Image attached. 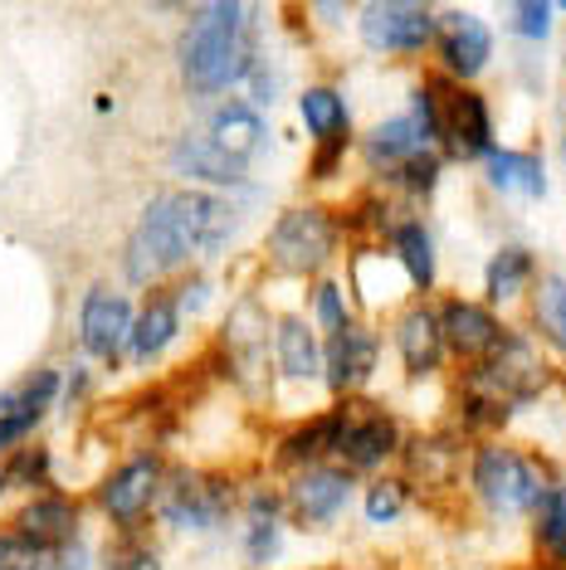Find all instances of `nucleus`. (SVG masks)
<instances>
[{"mask_svg": "<svg viewBox=\"0 0 566 570\" xmlns=\"http://www.w3.org/2000/svg\"><path fill=\"white\" fill-rule=\"evenodd\" d=\"M176 63H182V83L196 98L225 94L230 83H240L254 69L244 0H205L176 45Z\"/></svg>", "mask_w": 566, "mask_h": 570, "instance_id": "obj_1", "label": "nucleus"}, {"mask_svg": "<svg viewBox=\"0 0 566 570\" xmlns=\"http://www.w3.org/2000/svg\"><path fill=\"white\" fill-rule=\"evenodd\" d=\"M196 258L191 249V235L182 225V210H176V190H157L147 205H142L133 235H127V249H123V274L127 283L137 288H157L172 274Z\"/></svg>", "mask_w": 566, "mask_h": 570, "instance_id": "obj_2", "label": "nucleus"}, {"mask_svg": "<svg viewBox=\"0 0 566 570\" xmlns=\"http://www.w3.org/2000/svg\"><path fill=\"white\" fill-rule=\"evenodd\" d=\"M424 137H440L449 147V157H488L494 147V118L488 102L469 88H445V83H424L416 88V112H410Z\"/></svg>", "mask_w": 566, "mask_h": 570, "instance_id": "obj_3", "label": "nucleus"}, {"mask_svg": "<svg viewBox=\"0 0 566 570\" xmlns=\"http://www.w3.org/2000/svg\"><path fill=\"white\" fill-rule=\"evenodd\" d=\"M166 527L176 531H215L225 527V517L235 512V488L221 473H201V469H176L162 478L157 508Z\"/></svg>", "mask_w": 566, "mask_h": 570, "instance_id": "obj_4", "label": "nucleus"}, {"mask_svg": "<svg viewBox=\"0 0 566 570\" xmlns=\"http://www.w3.org/2000/svg\"><path fill=\"white\" fill-rule=\"evenodd\" d=\"M338 254V219L323 205H293L269 229V264L279 274H318Z\"/></svg>", "mask_w": 566, "mask_h": 570, "instance_id": "obj_5", "label": "nucleus"}, {"mask_svg": "<svg viewBox=\"0 0 566 570\" xmlns=\"http://www.w3.org/2000/svg\"><path fill=\"white\" fill-rule=\"evenodd\" d=\"M162 478H166L162 453H133V459H123L118 469L103 473V483L94 488V502H98V512L108 517V527H118L123 537H133L142 527V517L157 508Z\"/></svg>", "mask_w": 566, "mask_h": 570, "instance_id": "obj_6", "label": "nucleus"}, {"mask_svg": "<svg viewBox=\"0 0 566 570\" xmlns=\"http://www.w3.org/2000/svg\"><path fill=\"white\" fill-rule=\"evenodd\" d=\"M469 483L474 492L488 502L494 512H533L537 492H543L547 483L537 478V469L523 459V453H513L504 444H484L479 453H474V469H469Z\"/></svg>", "mask_w": 566, "mask_h": 570, "instance_id": "obj_7", "label": "nucleus"}, {"mask_svg": "<svg viewBox=\"0 0 566 570\" xmlns=\"http://www.w3.org/2000/svg\"><path fill=\"white\" fill-rule=\"evenodd\" d=\"M10 531H20L35 551L55 556L64 547L84 537V502L64 488H45V492H30V498L16 508V517L6 522Z\"/></svg>", "mask_w": 566, "mask_h": 570, "instance_id": "obj_8", "label": "nucleus"}, {"mask_svg": "<svg viewBox=\"0 0 566 570\" xmlns=\"http://www.w3.org/2000/svg\"><path fill=\"white\" fill-rule=\"evenodd\" d=\"M127 336H133V303L113 283H94L79 303V346L84 356L118 366L127 356Z\"/></svg>", "mask_w": 566, "mask_h": 570, "instance_id": "obj_9", "label": "nucleus"}, {"mask_svg": "<svg viewBox=\"0 0 566 570\" xmlns=\"http://www.w3.org/2000/svg\"><path fill=\"white\" fill-rule=\"evenodd\" d=\"M362 40L381 55H416L435 40V16L420 0H371L362 10Z\"/></svg>", "mask_w": 566, "mask_h": 570, "instance_id": "obj_10", "label": "nucleus"}, {"mask_svg": "<svg viewBox=\"0 0 566 570\" xmlns=\"http://www.w3.org/2000/svg\"><path fill=\"white\" fill-rule=\"evenodd\" d=\"M176 210H182V225L191 235V249L196 258H221L230 244H235V229H240V210L225 190H201V186H186L176 190Z\"/></svg>", "mask_w": 566, "mask_h": 570, "instance_id": "obj_11", "label": "nucleus"}, {"mask_svg": "<svg viewBox=\"0 0 566 570\" xmlns=\"http://www.w3.org/2000/svg\"><path fill=\"white\" fill-rule=\"evenodd\" d=\"M166 161H172L176 176L196 180L201 190H244L250 186V161L221 151L205 132H182L172 141V151H166Z\"/></svg>", "mask_w": 566, "mask_h": 570, "instance_id": "obj_12", "label": "nucleus"}, {"mask_svg": "<svg viewBox=\"0 0 566 570\" xmlns=\"http://www.w3.org/2000/svg\"><path fill=\"white\" fill-rule=\"evenodd\" d=\"M182 303H176V288H152L147 303L133 313V336H127V361L133 366H152V361H162L172 352V342L182 336Z\"/></svg>", "mask_w": 566, "mask_h": 570, "instance_id": "obj_13", "label": "nucleus"}, {"mask_svg": "<svg viewBox=\"0 0 566 570\" xmlns=\"http://www.w3.org/2000/svg\"><path fill=\"white\" fill-rule=\"evenodd\" d=\"M396 444H401V430H396L391 414H352L338 405V434H332V453L347 463V469H377L381 459H391Z\"/></svg>", "mask_w": 566, "mask_h": 570, "instance_id": "obj_14", "label": "nucleus"}, {"mask_svg": "<svg viewBox=\"0 0 566 570\" xmlns=\"http://www.w3.org/2000/svg\"><path fill=\"white\" fill-rule=\"evenodd\" d=\"M435 45H440L449 79H479L488 69V55H494V35L469 10H449L445 20H435Z\"/></svg>", "mask_w": 566, "mask_h": 570, "instance_id": "obj_15", "label": "nucleus"}, {"mask_svg": "<svg viewBox=\"0 0 566 570\" xmlns=\"http://www.w3.org/2000/svg\"><path fill=\"white\" fill-rule=\"evenodd\" d=\"M347 498H352V473L347 469H303L293 473L289 492H283V508L308 527H328L347 508Z\"/></svg>", "mask_w": 566, "mask_h": 570, "instance_id": "obj_16", "label": "nucleus"}, {"mask_svg": "<svg viewBox=\"0 0 566 570\" xmlns=\"http://www.w3.org/2000/svg\"><path fill=\"white\" fill-rule=\"evenodd\" d=\"M371 371H377V336H371L367 327H352V322H347L342 332L328 336L323 381H328L332 395H347V391H357V385H367Z\"/></svg>", "mask_w": 566, "mask_h": 570, "instance_id": "obj_17", "label": "nucleus"}, {"mask_svg": "<svg viewBox=\"0 0 566 570\" xmlns=\"http://www.w3.org/2000/svg\"><path fill=\"white\" fill-rule=\"evenodd\" d=\"M440 332H445V352H455L465 361H484L504 342V322L479 303H465V297L440 307Z\"/></svg>", "mask_w": 566, "mask_h": 570, "instance_id": "obj_18", "label": "nucleus"}, {"mask_svg": "<svg viewBox=\"0 0 566 570\" xmlns=\"http://www.w3.org/2000/svg\"><path fill=\"white\" fill-rule=\"evenodd\" d=\"M264 132H269V127L260 118V108H254V102H244V98L215 102L211 118H205V137H211L221 151H230V157H240V161H250L254 151L264 147Z\"/></svg>", "mask_w": 566, "mask_h": 570, "instance_id": "obj_19", "label": "nucleus"}, {"mask_svg": "<svg viewBox=\"0 0 566 570\" xmlns=\"http://www.w3.org/2000/svg\"><path fill=\"white\" fill-rule=\"evenodd\" d=\"M274 366L283 381H318L323 375V342L303 317L274 322Z\"/></svg>", "mask_w": 566, "mask_h": 570, "instance_id": "obj_20", "label": "nucleus"}, {"mask_svg": "<svg viewBox=\"0 0 566 570\" xmlns=\"http://www.w3.org/2000/svg\"><path fill=\"white\" fill-rule=\"evenodd\" d=\"M221 346H225V361H230V371H235V381H250V371L264 366V313H260V303H240L235 313L225 317Z\"/></svg>", "mask_w": 566, "mask_h": 570, "instance_id": "obj_21", "label": "nucleus"}, {"mask_svg": "<svg viewBox=\"0 0 566 570\" xmlns=\"http://www.w3.org/2000/svg\"><path fill=\"white\" fill-rule=\"evenodd\" d=\"M396 346H401V361H406L410 375H430L445 361L440 313H430V307H416V313H406L401 327H396Z\"/></svg>", "mask_w": 566, "mask_h": 570, "instance_id": "obj_22", "label": "nucleus"}, {"mask_svg": "<svg viewBox=\"0 0 566 570\" xmlns=\"http://www.w3.org/2000/svg\"><path fill=\"white\" fill-rule=\"evenodd\" d=\"M391 254L396 264H401V274L410 278V288H430L435 283V249H430V235H424V225L416 219H406V225L391 229Z\"/></svg>", "mask_w": 566, "mask_h": 570, "instance_id": "obj_23", "label": "nucleus"}, {"mask_svg": "<svg viewBox=\"0 0 566 570\" xmlns=\"http://www.w3.org/2000/svg\"><path fill=\"white\" fill-rule=\"evenodd\" d=\"M488 180L498 190H523V196H547V176L543 161L527 157V151H504V147H488Z\"/></svg>", "mask_w": 566, "mask_h": 570, "instance_id": "obj_24", "label": "nucleus"}, {"mask_svg": "<svg viewBox=\"0 0 566 570\" xmlns=\"http://www.w3.org/2000/svg\"><path fill=\"white\" fill-rule=\"evenodd\" d=\"M299 118L318 141H347V102L338 88H303Z\"/></svg>", "mask_w": 566, "mask_h": 570, "instance_id": "obj_25", "label": "nucleus"}, {"mask_svg": "<svg viewBox=\"0 0 566 570\" xmlns=\"http://www.w3.org/2000/svg\"><path fill=\"white\" fill-rule=\"evenodd\" d=\"M283 547V522H279V498H254L250 522H244V561L269 566Z\"/></svg>", "mask_w": 566, "mask_h": 570, "instance_id": "obj_26", "label": "nucleus"}, {"mask_svg": "<svg viewBox=\"0 0 566 570\" xmlns=\"http://www.w3.org/2000/svg\"><path fill=\"white\" fill-rule=\"evenodd\" d=\"M6 483L10 488H20V492H45V488H55V453H49V444H16L6 453Z\"/></svg>", "mask_w": 566, "mask_h": 570, "instance_id": "obj_27", "label": "nucleus"}, {"mask_svg": "<svg viewBox=\"0 0 566 570\" xmlns=\"http://www.w3.org/2000/svg\"><path fill=\"white\" fill-rule=\"evenodd\" d=\"M527 278H533V254L523 249V244H508V249H498L488 258V274H484V288L494 303H508V297H518L527 288Z\"/></svg>", "mask_w": 566, "mask_h": 570, "instance_id": "obj_28", "label": "nucleus"}, {"mask_svg": "<svg viewBox=\"0 0 566 570\" xmlns=\"http://www.w3.org/2000/svg\"><path fill=\"white\" fill-rule=\"evenodd\" d=\"M424 127L416 118H386L377 132L367 137V151H371V161H406V157H416V151H424Z\"/></svg>", "mask_w": 566, "mask_h": 570, "instance_id": "obj_29", "label": "nucleus"}, {"mask_svg": "<svg viewBox=\"0 0 566 570\" xmlns=\"http://www.w3.org/2000/svg\"><path fill=\"white\" fill-rule=\"evenodd\" d=\"M332 434H338V410L332 414H318V420H308L303 430H293L289 434V444L279 449V459L289 463V469H308L313 459H323V453H332Z\"/></svg>", "mask_w": 566, "mask_h": 570, "instance_id": "obj_30", "label": "nucleus"}, {"mask_svg": "<svg viewBox=\"0 0 566 570\" xmlns=\"http://www.w3.org/2000/svg\"><path fill=\"white\" fill-rule=\"evenodd\" d=\"M533 512H537V541H543L557 561H566V488H543Z\"/></svg>", "mask_w": 566, "mask_h": 570, "instance_id": "obj_31", "label": "nucleus"}, {"mask_svg": "<svg viewBox=\"0 0 566 570\" xmlns=\"http://www.w3.org/2000/svg\"><path fill=\"white\" fill-rule=\"evenodd\" d=\"M45 414H49V410L25 405V400H16V391H10V405L0 410V453H10L16 444H25V439H30V434L45 424Z\"/></svg>", "mask_w": 566, "mask_h": 570, "instance_id": "obj_32", "label": "nucleus"}, {"mask_svg": "<svg viewBox=\"0 0 566 570\" xmlns=\"http://www.w3.org/2000/svg\"><path fill=\"white\" fill-rule=\"evenodd\" d=\"M406 512V483L401 478H381V483L367 488V522H396Z\"/></svg>", "mask_w": 566, "mask_h": 570, "instance_id": "obj_33", "label": "nucleus"}, {"mask_svg": "<svg viewBox=\"0 0 566 570\" xmlns=\"http://www.w3.org/2000/svg\"><path fill=\"white\" fill-rule=\"evenodd\" d=\"M59 391H64V371H59V366H35V371L16 385V400L49 410V405H59Z\"/></svg>", "mask_w": 566, "mask_h": 570, "instance_id": "obj_34", "label": "nucleus"}, {"mask_svg": "<svg viewBox=\"0 0 566 570\" xmlns=\"http://www.w3.org/2000/svg\"><path fill=\"white\" fill-rule=\"evenodd\" d=\"M537 317H543V327L562 342L566 352V278H547L543 293H537Z\"/></svg>", "mask_w": 566, "mask_h": 570, "instance_id": "obj_35", "label": "nucleus"}, {"mask_svg": "<svg viewBox=\"0 0 566 570\" xmlns=\"http://www.w3.org/2000/svg\"><path fill=\"white\" fill-rule=\"evenodd\" d=\"M313 313H318V327H323L328 336L332 332H342L347 327V322H352V317H347V297H342V283H318V288H313Z\"/></svg>", "mask_w": 566, "mask_h": 570, "instance_id": "obj_36", "label": "nucleus"}, {"mask_svg": "<svg viewBox=\"0 0 566 570\" xmlns=\"http://www.w3.org/2000/svg\"><path fill=\"white\" fill-rule=\"evenodd\" d=\"M0 570H45V551H35L20 531L0 527Z\"/></svg>", "mask_w": 566, "mask_h": 570, "instance_id": "obj_37", "label": "nucleus"}, {"mask_svg": "<svg viewBox=\"0 0 566 570\" xmlns=\"http://www.w3.org/2000/svg\"><path fill=\"white\" fill-rule=\"evenodd\" d=\"M513 24L523 40H547L552 30V0H513Z\"/></svg>", "mask_w": 566, "mask_h": 570, "instance_id": "obj_38", "label": "nucleus"}, {"mask_svg": "<svg viewBox=\"0 0 566 570\" xmlns=\"http://www.w3.org/2000/svg\"><path fill=\"white\" fill-rule=\"evenodd\" d=\"M94 570H162V556L142 541H123L118 551H108V561H98Z\"/></svg>", "mask_w": 566, "mask_h": 570, "instance_id": "obj_39", "label": "nucleus"}, {"mask_svg": "<svg viewBox=\"0 0 566 570\" xmlns=\"http://www.w3.org/2000/svg\"><path fill=\"white\" fill-rule=\"evenodd\" d=\"M435 180H440V157L416 151V157L401 161V186L406 190H435Z\"/></svg>", "mask_w": 566, "mask_h": 570, "instance_id": "obj_40", "label": "nucleus"}, {"mask_svg": "<svg viewBox=\"0 0 566 570\" xmlns=\"http://www.w3.org/2000/svg\"><path fill=\"white\" fill-rule=\"evenodd\" d=\"M313 6H318V10H323V16H328V20H332V16H338V10H342V0H313Z\"/></svg>", "mask_w": 566, "mask_h": 570, "instance_id": "obj_41", "label": "nucleus"}, {"mask_svg": "<svg viewBox=\"0 0 566 570\" xmlns=\"http://www.w3.org/2000/svg\"><path fill=\"white\" fill-rule=\"evenodd\" d=\"M10 498V483H6V469H0V502Z\"/></svg>", "mask_w": 566, "mask_h": 570, "instance_id": "obj_42", "label": "nucleus"}, {"mask_svg": "<svg viewBox=\"0 0 566 570\" xmlns=\"http://www.w3.org/2000/svg\"><path fill=\"white\" fill-rule=\"evenodd\" d=\"M157 6H162V10H182L186 0H157Z\"/></svg>", "mask_w": 566, "mask_h": 570, "instance_id": "obj_43", "label": "nucleus"}, {"mask_svg": "<svg viewBox=\"0 0 566 570\" xmlns=\"http://www.w3.org/2000/svg\"><path fill=\"white\" fill-rule=\"evenodd\" d=\"M10 405V391H0V410H6Z\"/></svg>", "mask_w": 566, "mask_h": 570, "instance_id": "obj_44", "label": "nucleus"}, {"mask_svg": "<svg viewBox=\"0 0 566 570\" xmlns=\"http://www.w3.org/2000/svg\"><path fill=\"white\" fill-rule=\"evenodd\" d=\"M557 6H562V10H566V0H557Z\"/></svg>", "mask_w": 566, "mask_h": 570, "instance_id": "obj_45", "label": "nucleus"}, {"mask_svg": "<svg viewBox=\"0 0 566 570\" xmlns=\"http://www.w3.org/2000/svg\"><path fill=\"white\" fill-rule=\"evenodd\" d=\"M420 6H424V0H420Z\"/></svg>", "mask_w": 566, "mask_h": 570, "instance_id": "obj_46", "label": "nucleus"}]
</instances>
